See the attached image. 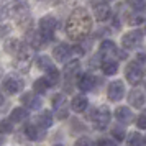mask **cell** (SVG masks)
<instances>
[{
  "instance_id": "5",
  "label": "cell",
  "mask_w": 146,
  "mask_h": 146,
  "mask_svg": "<svg viewBox=\"0 0 146 146\" xmlns=\"http://www.w3.org/2000/svg\"><path fill=\"white\" fill-rule=\"evenodd\" d=\"M90 120L94 121V126L97 130H105L107 125L110 123V110H108V107L102 105L99 108H94L90 112Z\"/></svg>"
},
{
  "instance_id": "36",
  "label": "cell",
  "mask_w": 146,
  "mask_h": 146,
  "mask_svg": "<svg viewBox=\"0 0 146 146\" xmlns=\"http://www.w3.org/2000/svg\"><path fill=\"white\" fill-rule=\"evenodd\" d=\"M10 33V27H5V25H0V36H5V35Z\"/></svg>"
},
{
  "instance_id": "9",
  "label": "cell",
  "mask_w": 146,
  "mask_h": 146,
  "mask_svg": "<svg viewBox=\"0 0 146 146\" xmlns=\"http://www.w3.org/2000/svg\"><path fill=\"white\" fill-rule=\"evenodd\" d=\"M143 43V31L141 30H131L123 35L121 38V46L125 49H135Z\"/></svg>"
},
{
  "instance_id": "32",
  "label": "cell",
  "mask_w": 146,
  "mask_h": 146,
  "mask_svg": "<svg viewBox=\"0 0 146 146\" xmlns=\"http://www.w3.org/2000/svg\"><path fill=\"white\" fill-rule=\"evenodd\" d=\"M112 135H113V138L117 139V141H121V139L125 138V130L121 128V126H115L112 130Z\"/></svg>"
},
{
  "instance_id": "10",
  "label": "cell",
  "mask_w": 146,
  "mask_h": 146,
  "mask_svg": "<svg viewBox=\"0 0 146 146\" xmlns=\"http://www.w3.org/2000/svg\"><path fill=\"white\" fill-rule=\"evenodd\" d=\"M99 54L102 58H105V59H110V56H118L121 59L126 58V53L118 51V49H117V44H115L112 40H104L100 43V53Z\"/></svg>"
},
{
  "instance_id": "27",
  "label": "cell",
  "mask_w": 146,
  "mask_h": 146,
  "mask_svg": "<svg viewBox=\"0 0 146 146\" xmlns=\"http://www.w3.org/2000/svg\"><path fill=\"white\" fill-rule=\"evenodd\" d=\"M126 146H145V138L138 131H133L126 139Z\"/></svg>"
},
{
  "instance_id": "15",
  "label": "cell",
  "mask_w": 146,
  "mask_h": 146,
  "mask_svg": "<svg viewBox=\"0 0 146 146\" xmlns=\"http://www.w3.org/2000/svg\"><path fill=\"white\" fill-rule=\"evenodd\" d=\"M77 87H79L82 92H89L95 87V77L92 74H82L77 80Z\"/></svg>"
},
{
  "instance_id": "4",
  "label": "cell",
  "mask_w": 146,
  "mask_h": 146,
  "mask_svg": "<svg viewBox=\"0 0 146 146\" xmlns=\"http://www.w3.org/2000/svg\"><path fill=\"white\" fill-rule=\"evenodd\" d=\"M56 28H58V21L53 15H46L40 20V27H38V36H40L43 43L48 44L49 41L54 40V33H56Z\"/></svg>"
},
{
  "instance_id": "39",
  "label": "cell",
  "mask_w": 146,
  "mask_h": 146,
  "mask_svg": "<svg viewBox=\"0 0 146 146\" xmlns=\"http://www.w3.org/2000/svg\"><path fill=\"white\" fill-rule=\"evenodd\" d=\"M54 146H62V145H54Z\"/></svg>"
},
{
  "instance_id": "28",
  "label": "cell",
  "mask_w": 146,
  "mask_h": 146,
  "mask_svg": "<svg viewBox=\"0 0 146 146\" xmlns=\"http://www.w3.org/2000/svg\"><path fill=\"white\" fill-rule=\"evenodd\" d=\"M36 64H38V67H40L41 71H44V72H48V71H51L53 67H56L53 64V61L49 59L48 56H40V58L36 59Z\"/></svg>"
},
{
  "instance_id": "11",
  "label": "cell",
  "mask_w": 146,
  "mask_h": 146,
  "mask_svg": "<svg viewBox=\"0 0 146 146\" xmlns=\"http://www.w3.org/2000/svg\"><path fill=\"white\" fill-rule=\"evenodd\" d=\"M123 95H125V84L121 80H113V82H110V86L107 89V97H108V100L118 102V100L123 99Z\"/></svg>"
},
{
  "instance_id": "21",
  "label": "cell",
  "mask_w": 146,
  "mask_h": 146,
  "mask_svg": "<svg viewBox=\"0 0 146 146\" xmlns=\"http://www.w3.org/2000/svg\"><path fill=\"white\" fill-rule=\"evenodd\" d=\"M25 118H28V112L27 108H23V107H18V108H13L12 110V113H10V121L12 123H20V121H23Z\"/></svg>"
},
{
  "instance_id": "37",
  "label": "cell",
  "mask_w": 146,
  "mask_h": 146,
  "mask_svg": "<svg viewBox=\"0 0 146 146\" xmlns=\"http://www.w3.org/2000/svg\"><path fill=\"white\" fill-rule=\"evenodd\" d=\"M3 104V95H2V92H0V105Z\"/></svg>"
},
{
  "instance_id": "35",
  "label": "cell",
  "mask_w": 146,
  "mask_h": 146,
  "mask_svg": "<svg viewBox=\"0 0 146 146\" xmlns=\"http://www.w3.org/2000/svg\"><path fill=\"white\" fill-rule=\"evenodd\" d=\"M76 146H92V141L89 138H86V136H82V138H79L76 141Z\"/></svg>"
},
{
  "instance_id": "12",
  "label": "cell",
  "mask_w": 146,
  "mask_h": 146,
  "mask_svg": "<svg viewBox=\"0 0 146 146\" xmlns=\"http://www.w3.org/2000/svg\"><path fill=\"white\" fill-rule=\"evenodd\" d=\"M21 104L27 107L28 110H40L43 102H41L40 95L35 92H27L21 95Z\"/></svg>"
},
{
  "instance_id": "30",
  "label": "cell",
  "mask_w": 146,
  "mask_h": 146,
  "mask_svg": "<svg viewBox=\"0 0 146 146\" xmlns=\"http://www.w3.org/2000/svg\"><path fill=\"white\" fill-rule=\"evenodd\" d=\"M126 21H128V25H131V27H138V25H141V23L145 21V17L141 13H138V12H133L131 15H128Z\"/></svg>"
},
{
  "instance_id": "25",
  "label": "cell",
  "mask_w": 146,
  "mask_h": 146,
  "mask_svg": "<svg viewBox=\"0 0 146 146\" xmlns=\"http://www.w3.org/2000/svg\"><path fill=\"white\" fill-rule=\"evenodd\" d=\"M49 82H48L46 77H40V79H36L33 82V90L36 94H46L48 89H49Z\"/></svg>"
},
{
  "instance_id": "31",
  "label": "cell",
  "mask_w": 146,
  "mask_h": 146,
  "mask_svg": "<svg viewBox=\"0 0 146 146\" xmlns=\"http://www.w3.org/2000/svg\"><path fill=\"white\" fill-rule=\"evenodd\" d=\"M13 131V123L10 121V120H2L0 121V133H3V135H8V133Z\"/></svg>"
},
{
  "instance_id": "22",
  "label": "cell",
  "mask_w": 146,
  "mask_h": 146,
  "mask_svg": "<svg viewBox=\"0 0 146 146\" xmlns=\"http://www.w3.org/2000/svg\"><path fill=\"white\" fill-rule=\"evenodd\" d=\"M12 2L13 0H0V21L7 20L12 15Z\"/></svg>"
},
{
  "instance_id": "34",
  "label": "cell",
  "mask_w": 146,
  "mask_h": 146,
  "mask_svg": "<svg viewBox=\"0 0 146 146\" xmlns=\"http://www.w3.org/2000/svg\"><path fill=\"white\" fill-rule=\"evenodd\" d=\"M94 146H117V145H115V141H113V139H108V138H100V139H99V141H97V143H95Z\"/></svg>"
},
{
  "instance_id": "13",
  "label": "cell",
  "mask_w": 146,
  "mask_h": 146,
  "mask_svg": "<svg viewBox=\"0 0 146 146\" xmlns=\"http://www.w3.org/2000/svg\"><path fill=\"white\" fill-rule=\"evenodd\" d=\"M71 54H72V48L69 44H66V43H61V44H58L53 49V56L58 62H66L71 58Z\"/></svg>"
},
{
  "instance_id": "16",
  "label": "cell",
  "mask_w": 146,
  "mask_h": 146,
  "mask_svg": "<svg viewBox=\"0 0 146 146\" xmlns=\"http://www.w3.org/2000/svg\"><path fill=\"white\" fill-rule=\"evenodd\" d=\"M115 118L118 120L120 123L128 125V123L133 121V113H131V110H130L128 107H118V108L115 110Z\"/></svg>"
},
{
  "instance_id": "6",
  "label": "cell",
  "mask_w": 146,
  "mask_h": 146,
  "mask_svg": "<svg viewBox=\"0 0 146 146\" xmlns=\"http://www.w3.org/2000/svg\"><path fill=\"white\" fill-rule=\"evenodd\" d=\"M125 77L131 86H136V84L141 82V79H143V66H141L139 61H133V62H130L126 66Z\"/></svg>"
},
{
  "instance_id": "41",
  "label": "cell",
  "mask_w": 146,
  "mask_h": 146,
  "mask_svg": "<svg viewBox=\"0 0 146 146\" xmlns=\"http://www.w3.org/2000/svg\"><path fill=\"white\" fill-rule=\"evenodd\" d=\"M0 72H2V69H0Z\"/></svg>"
},
{
  "instance_id": "7",
  "label": "cell",
  "mask_w": 146,
  "mask_h": 146,
  "mask_svg": "<svg viewBox=\"0 0 146 146\" xmlns=\"http://www.w3.org/2000/svg\"><path fill=\"white\" fill-rule=\"evenodd\" d=\"M53 104V108H54V113L59 120H64L67 118V113H69V104H67V99L64 94H56L51 100Z\"/></svg>"
},
{
  "instance_id": "23",
  "label": "cell",
  "mask_w": 146,
  "mask_h": 146,
  "mask_svg": "<svg viewBox=\"0 0 146 146\" xmlns=\"http://www.w3.org/2000/svg\"><path fill=\"white\" fill-rule=\"evenodd\" d=\"M36 125L40 126V128H49V126L53 125V113L51 112H43L36 118Z\"/></svg>"
},
{
  "instance_id": "3",
  "label": "cell",
  "mask_w": 146,
  "mask_h": 146,
  "mask_svg": "<svg viewBox=\"0 0 146 146\" xmlns=\"http://www.w3.org/2000/svg\"><path fill=\"white\" fill-rule=\"evenodd\" d=\"M35 56V49L30 46V43L27 41H21L18 51L15 53V66L18 71L21 72H28V69L31 66V61Z\"/></svg>"
},
{
  "instance_id": "14",
  "label": "cell",
  "mask_w": 146,
  "mask_h": 146,
  "mask_svg": "<svg viewBox=\"0 0 146 146\" xmlns=\"http://www.w3.org/2000/svg\"><path fill=\"white\" fill-rule=\"evenodd\" d=\"M110 15H112V10H110V7L107 5L105 2H100V3H95V5H94V17L99 21L108 20Z\"/></svg>"
},
{
  "instance_id": "40",
  "label": "cell",
  "mask_w": 146,
  "mask_h": 146,
  "mask_svg": "<svg viewBox=\"0 0 146 146\" xmlns=\"http://www.w3.org/2000/svg\"><path fill=\"white\" fill-rule=\"evenodd\" d=\"M145 145H146V138H145Z\"/></svg>"
},
{
  "instance_id": "18",
  "label": "cell",
  "mask_w": 146,
  "mask_h": 146,
  "mask_svg": "<svg viewBox=\"0 0 146 146\" xmlns=\"http://www.w3.org/2000/svg\"><path fill=\"white\" fill-rule=\"evenodd\" d=\"M87 107H89V100H87L86 95H76L72 99V102H71V108L77 113L86 112Z\"/></svg>"
},
{
  "instance_id": "24",
  "label": "cell",
  "mask_w": 146,
  "mask_h": 146,
  "mask_svg": "<svg viewBox=\"0 0 146 146\" xmlns=\"http://www.w3.org/2000/svg\"><path fill=\"white\" fill-rule=\"evenodd\" d=\"M23 133H25V136H27L28 139H31V141H36V139H40V138H41L40 128H38L36 125H31V123H28V125L25 126Z\"/></svg>"
},
{
  "instance_id": "8",
  "label": "cell",
  "mask_w": 146,
  "mask_h": 146,
  "mask_svg": "<svg viewBox=\"0 0 146 146\" xmlns=\"http://www.w3.org/2000/svg\"><path fill=\"white\" fill-rule=\"evenodd\" d=\"M23 79H20L18 76H13V74H10L7 76L3 82H2V89H3V92L10 94V95H15V94L21 92V89H23Z\"/></svg>"
},
{
  "instance_id": "1",
  "label": "cell",
  "mask_w": 146,
  "mask_h": 146,
  "mask_svg": "<svg viewBox=\"0 0 146 146\" xmlns=\"http://www.w3.org/2000/svg\"><path fill=\"white\" fill-rule=\"evenodd\" d=\"M92 30V17L86 8H76L66 21V35L74 41H82Z\"/></svg>"
},
{
  "instance_id": "20",
  "label": "cell",
  "mask_w": 146,
  "mask_h": 146,
  "mask_svg": "<svg viewBox=\"0 0 146 146\" xmlns=\"http://www.w3.org/2000/svg\"><path fill=\"white\" fill-rule=\"evenodd\" d=\"M100 67H102V71H104L105 76H113V74L118 72V62L113 59H104Z\"/></svg>"
},
{
  "instance_id": "29",
  "label": "cell",
  "mask_w": 146,
  "mask_h": 146,
  "mask_svg": "<svg viewBox=\"0 0 146 146\" xmlns=\"http://www.w3.org/2000/svg\"><path fill=\"white\" fill-rule=\"evenodd\" d=\"M126 3L133 8V12L143 13L146 10V0H126Z\"/></svg>"
},
{
  "instance_id": "17",
  "label": "cell",
  "mask_w": 146,
  "mask_h": 146,
  "mask_svg": "<svg viewBox=\"0 0 146 146\" xmlns=\"http://www.w3.org/2000/svg\"><path fill=\"white\" fill-rule=\"evenodd\" d=\"M128 102H130V105H133L135 108H141L146 102L145 94L141 92V90H138V89H133L131 92H130V95H128Z\"/></svg>"
},
{
  "instance_id": "38",
  "label": "cell",
  "mask_w": 146,
  "mask_h": 146,
  "mask_svg": "<svg viewBox=\"0 0 146 146\" xmlns=\"http://www.w3.org/2000/svg\"><path fill=\"white\" fill-rule=\"evenodd\" d=\"M104 2H112V0H104Z\"/></svg>"
},
{
  "instance_id": "33",
  "label": "cell",
  "mask_w": 146,
  "mask_h": 146,
  "mask_svg": "<svg viewBox=\"0 0 146 146\" xmlns=\"http://www.w3.org/2000/svg\"><path fill=\"white\" fill-rule=\"evenodd\" d=\"M136 125H138V128H141V130H146V110L136 118Z\"/></svg>"
},
{
  "instance_id": "26",
  "label": "cell",
  "mask_w": 146,
  "mask_h": 146,
  "mask_svg": "<svg viewBox=\"0 0 146 146\" xmlns=\"http://www.w3.org/2000/svg\"><path fill=\"white\" fill-rule=\"evenodd\" d=\"M21 41L17 40V38H10V40L5 41V44H3V48H5V51H7L8 54H12V56H15V53L18 51V48H20Z\"/></svg>"
},
{
  "instance_id": "19",
  "label": "cell",
  "mask_w": 146,
  "mask_h": 146,
  "mask_svg": "<svg viewBox=\"0 0 146 146\" xmlns=\"http://www.w3.org/2000/svg\"><path fill=\"white\" fill-rule=\"evenodd\" d=\"M80 71V62L79 61H69L66 62V66H64V76H66L67 80H72Z\"/></svg>"
},
{
  "instance_id": "2",
  "label": "cell",
  "mask_w": 146,
  "mask_h": 146,
  "mask_svg": "<svg viewBox=\"0 0 146 146\" xmlns=\"http://www.w3.org/2000/svg\"><path fill=\"white\" fill-rule=\"evenodd\" d=\"M15 21L21 28L31 27V15H30V5L27 0H13L12 2V15Z\"/></svg>"
}]
</instances>
